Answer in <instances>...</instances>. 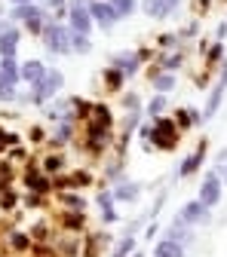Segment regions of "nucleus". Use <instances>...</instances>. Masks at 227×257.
Masks as SVG:
<instances>
[{
	"instance_id": "0eeeda50",
	"label": "nucleus",
	"mask_w": 227,
	"mask_h": 257,
	"mask_svg": "<svg viewBox=\"0 0 227 257\" xmlns=\"http://www.w3.org/2000/svg\"><path fill=\"white\" fill-rule=\"evenodd\" d=\"M175 220H178V223H206V220H209V205H206V202H200V199L184 202Z\"/></svg>"
},
{
	"instance_id": "2eb2a0df",
	"label": "nucleus",
	"mask_w": 227,
	"mask_h": 257,
	"mask_svg": "<svg viewBox=\"0 0 227 257\" xmlns=\"http://www.w3.org/2000/svg\"><path fill=\"white\" fill-rule=\"evenodd\" d=\"M46 74H49V71H46V64L37 61V58H31V61L22 64V80H28V83H37V80H43Z\"/></svg>"
},
{
	"instance_id": "f257e3e1",
	"label": "nucleus",
	"mask_w": 227,
	"mask_h": 257,
	"mask_svg": "<svg viewBox=\"0 0 227 257\" xmlns=\"http://www.w3.org/2000/svg\"><path fill=\"white\" fill-rule=\"evenodd\" d=\"M22 80V64H16V58H4L0 61V98L13 101L16 98V83Z\"/></svg>"
},
{
	"instance_id": "5701e85b",
	"label": "nucleus",
	"mask_w": 227,
	"mask_h": 257,
	"mask_svg": "<svg viewBox=\"0 0 227 257\" xmlns=\"http://www.w3.org/2000/svg\"><path fill=\"white\" fill-rule=\"evenodd\" d=\"M178 119H181V125H197V122H200V113L193 110V107H184V110L178 113Z\"/></svg>"
},
{
	"instance_id": "a878e982",
	"label": "nucleus",
	"mask_w": 227,
	"mask_h": 257,
	"mask_svg": "<svg viewBox=\"0 0 227 257\" xmlns=\"http://www.w3.org/2000/svg\"><path fill=\"white\" fill-rule=\"evenodd\" d=\"M120 83H123V71H117V68H111V71H108V86H114V89H117Z\"/></svg>"
},
{
	"instance_id": "c9c22d12",
	"label": "nucleus",
	"mask_w": 227,
	"mask_h": 257,
	"mask_svg": "<svg viewBox=\"0 0 227 257\" xmlns=\"http://www.w3.org/2000/svg\"><path fill=\"white\" fill-rule=\"evenodd\" d=\"M132 257H141V251H138V254H132Z\"/></svg>"
},
{
	"instance_id": "dca6fc26",
	"label": "nucleus",
	"mask_w": 227,
	"mask_h": 257,
	"mask_svg": "<svg viewBox=\"0 0 227 257\" xmlns=\"http://www.w3.org/2000/svg\"><path fill=\"white\" fill-rule=\"evenodd\" d=\"M138 196H141V184H132V181H123L114 190V199H120V202H135Z\"/></svg>"
},
{
	"instance_id": "4be33fe9",
	"label": "nucleus",
	"mask_w": 227,
	"mask_h": 257,
	"mask_svg": "<svg viewBox=\"0 0 227 257\" xmlns=\"http://www.w3.org/2000/svg\"><path fill=\"white\" fill-rule=\"evenodd\" d=\"M71 43H74L77 52H89V49H92V46H89V34H77V31H71Z\"/></svg>"
},
{
	"instance_id": "a211bd4d",
	"label": "nucleus",
	"mask_w": 227,
	"mask_h": 257,
	"mask_svg": "<svg viewBox=\"0 0 227 257\" xmlns=\"http://www.w3.org/2000/svg\"><path fill=\"white\" fill-rule=\"evenodd\" d=\"M37 16H43V10L40 7H31V4H19L13 10V19H19V22H31V19H37Z\"/></svg>"
},
{
	"instance_id": "ddd939ff",
	"label": "nucleus",
	"mask_w": 227,
	"mask_h": 257,
	"mask_svg": "<svg viewBox=\"0 0 227 257\" xmlns=\"http://www.w3.org/2000/svg\"><path fill=\"white\" fill-rule=\"evenodd\" d=\"M203 159H206V144H200L197 150H193V153L184 159V163H181V172H178V175H181V178H190L193 172H197V169L203 166Z\"/></svg>"
},
{
	"instance_id": "4468645a",
	"label": "nucleus",
	"mask_w": 227,
	"mask_h": 257,
	"mask_svg": "<svg viewBox=\"0 0 227 257\" xmlns=\"http://www.w3.org/2000/svg\"><path fill=\"white\" fill-rule=\"evenodd\" d=\"M154 257H184V245L175 239H160L154 245Z\"/></svg>"
},
{
	"instance_id": "f704fd0d",
	"label": "nucleus",
	"mask_w": 227,
	"mask_h": 257,
	"mask_svg": "<svg viewBox=\"0 0 227 257\" xmlns=\"http://www.w3.org/2000/svg\"><path fill=\"white\" fill-rule=\"evenodd\" d=\"M13 4H31V0H13Z\"/></svg>"
},
{
	"instance_id": "393cba45",
	"label": "nucleus",
	"mask_w": 227,
	"mask_h": 257,
	"mask_svg": "<svg viewBox=\"0 0 227 257\" xmlns=\"http://www.w3.org/2000/svg\"><path fill=\"white\" fill-rule=\"evenodd\" d=\"M28 187H34V190H40V193H43V190H46V181H43V178H37L34 172H28Z\"/></svg>"
},
{
	"instance_id": "2f4dec72",
	"label": "nucleus",
	"mask_w": 227,
	"mask_h": 257,
	"mask_svg": "<svg viewBox=\"0 0 227 257\" xmlns=\"http://www.w3.org/2000/svg\"><path fill=\"white\" fill-rule=\"evenodd\" d=\"M221 49H224L221 43H218V46H212V61H218V58H221Z\"/></svg>"
},
{
	"instance_id": "9d476101",
	"label": "nucleus",
	"mask_w": 227,
	"mask_h": 257,
	"mask_svg": "<svg viewBox=\"0 0 227 257\" xmlns=\"http://www.w3.org/2000/svg\"><path fill=\"white\" fill-rule=\"evenodd\" d=\"M181 7V0H144V13L154 19H169Z\"/></svg>"
},
{
	"instance_id": "c85d7f7f",
	"label": "nucleus",
	"mask_w": 227,
	"mask_h": 257,
	"mask_svg": "<svg viewBox=\"0 0 227 257\" xmlns=\"http://www.w3.org/2000/svg\"><path fill=\"white\" fill-rule=\"evenodd\" d=\"M64 205H71V208H77V211H80V208H83V199H77L74 193H68V196H64Z\"/></svg>"
},
{
	"instance_id": "39448f33",
	"label": "nucleus",
	"mask_w": 227,
	"mask_h": 257,
	"mask_svg": "<svg viewBox=\"0 0 227 257\" xmlns=\"http://www.w3.org/2000/svg\"><path fill=\"white\" fill-rule=\"evenodd\" d=\"M221 187H224L221 172H209L206 181H203V187H200V202H206L209 208H215L221 202Z\"/></svg>"
},
{
	"instance_id": "aec40b11",
	"label": "nucleus",
	"mask_w": 227,
	"mask_h": 257,
	"mask_svg": "<svg viewBox=\"0 0 227 257\" xmlns=\"http://www.w3.org/2000/svg\"><path fill=\"white\" fill-rule=\"evenodd\" d=\"M154 86H157V92H172V89H175V77L163 71V74L154 77Z\"/></svg>"
},
{
	"instance_id": "7ed1b4c3",
	"label": "nucleus",
	"mask_w": 227,
	"mask_h": 257,
	"mask_svg": "<svg viewBox=\"0 0 227 257\" xmlns=\"http://www.w3.org/2000/svg\"><path fill=\"white\" fill-rule=\"evenodd\" d=\"M58 86H61V74H58V71H49L43 80H37V83H34V92H31V101H34V104H43V101H49L52 95L58 92Z\"/></svg>"
},
{
	"instance_id": "6ab92c4d",
	"label": "nucleus",
	"mask_w": 227,
	"mask_h": 257,
	"mask_svg": "<svg viewBox=\"0 0 227 257\" xmlns=\"http://www.w3.org/2000/svg\"><path fill=\"white\" fill-rule=\"evenodd\" d=\"M108 4L114 7V13L123 19V16H132L135 13V0H108Z\"/></svg>"
},
{
	"instance_id": "473e14b6",
	"label": "nucleus",
	"mask_w": 227,
	"mask_h": 257,
	"mask_svg": "<svg viewBox=\"0 0 227 257\" xmlns=\"http://www.w3.org/2000/svg\"><path fill=\"white\" fill-rule=\"evenodd\" d=\"M46 4H49V7H55V10H58V7H64V0H46Z\"/></svg>"
},
{
	"instance_id": "f03ea898",
	"label": "nucleus",
	"mask_w": 227,
	"mask_h": 257,
	"mask_svg": "<svg viewBox=\"0 0 227 257\" xmlns=\"http://www.w3.org/2000/svg\"><path fill=\"white\" fill-rule=\"evenodd\" d=\"M43 40H46V46L55 55H64V52L74 49V43H71V28H64V25H46Z\"/></svg>"
},
{
	"instance_id": "72a5a7b5",
	"label": "nucleus",
	"mask_w": 227,
	"mask_h": 257,
	"mask_svg": "<svg viewBox=\"0 0 227 257\" xmlns=\"http://www.w3.org/2000/svg\"><path fill=\"white\" fill-rule=\"evenodd\" d=\"M221 178H224V184H227V166H224V169H221Z\"/></svg>"
},
{
	"instance_id": "f3484780",
	"label": "nucleus",
	"mask_w": 227,
	"mask_h": 257,
	"mask_svg": "<svg viewBox=\"0 0 227 257\" xmlns=\"http://www.w3.org/2000/svg\"><path fill=\"white\" fill-rule=\"evenodd\" d=\"M166 239H175V242H181V245H187V242H190L193 236H190V230H187V223H178V220H175V223H172V227L166 230Z\"/></svg>"
},
{
	"instance_id": "6e6552de",
	"label": "nucleus",
	"mask_w": 227,
	"mask_h": 257,
	"mask_svg": "<svg viewBox=\"0 0 227 257\" xmlns=\"http://www.w3.org/2000/svg\"><path fill=\"white\" fill-rule=\"evenodd\" d=\"M68 19H71V31H77V34H89V31H92V13H89V7L71 4Z\"/></svg>"
},
{
	"instance_id": "cd10ccee",
	"label": "nucleus",
	"mask_w": 227,
	"mask_h": 257,
	"mask_svg": "<svg viewBox=\"0 0 227 257\" xmlns=\"http://www.w3.org/2000/svg\"><path fill=\"white\" fill-rule=\"evenodd\" d=\"M178 64H181V55H169V58H163V68H166V71L178 68Z\"/></svg>"
},
{
	"instance_id": "423d86ee",
	"label": "nucleus",
	"mask_w": 227,
	"mask_h": 257,
	"mask_svg": "<svg viewBox=\"0 0 227 257\" xmlns=\"http://www.w3.org/2000/svg\"><path fill=\"white\" fill-rule=\"evenodd\" d=\"M224 92H227V61L221 64L218 83H215V89L209 92V98H206V110H203V116H206V119H212V116L218 113V107H221V98H224Z\"/></svg>"
},
{
	"instance_id": "412c9836",
	"label": "nucleus",
	"mask_w": 227,
	"mask_h": 257,
	"mask_svg": "<svg viewBox=\"0 0 227 257\" xmlns=\"http://www.w3.org/2000/svg\"><path fill=\"white\" fill-rule=\"evenodd\" d=\"M99 205L105 208V223H117V220H120L117 211L111 208V196H108V193H102V196H99Z\"/></svg>"
},
{
	"instance_id": "c756f323",
	"label": "nucleus",
	"mask_w": 227,
	"mask_h": 257,
	"mask_svg": "<svg viewBox=\"0 0 227 257\" xmlns=\"http://www.w3.org/2000/svg\"><path fill=\"white\" fill-rule=\"evenodd\" d=\"M46 169H49V172L61 169V159H58V156H49V159H46Z\"/></svg>"
},
{
	"instance_id": "9b49d317",
	"label": "nucleus",
	"mask_w": 227,
	"mask_h": 257,
	"mask_svg": "<svg viewBox=\"0 0 227 257\" xmlns=\"http://www.w3.org/2000/svg\"><path fill=\"white\" fill-rule=\"evenodd\" d=\"M138 52H120V55H114L111 58V68H117V71H123V77H135L138 74Z\"/></svg>"
},
{
	"instance_id": "b1692460",
	"label": "nucleus",
	"mask_w": 227,
	"mask_h": 257,
	"mask_svg": "<svg viewBox=\"0 0 227 257\" xmlns=\"http://www.w3.org/2000/svg\"><path fill=\"white\" fill-rule=\"evenodd\" d=\"M163 107H166V98H163V95H160V98H154V101H150L147 113H150V116H160V113H163Z\"/></svg>"
},
{
	"instance_id": "f8f14e48",
	"label": "nucleus",
	"mask_w": 227,
	"mask_h": 257,
	"mask_svg": "<svg viewBox=\"0 0 227 257\" xmlns=\"http://www.w3.org/2000/svg\"><path fill=\"white\" fill-rule=\"evenodd\" d=\"M16 49H19V31L16 28H0V55L16 58Z\"/></svg>"
},
{
	"instance_id": "bb28decb",
	"label": "nucleus",
	"mask_w": 227,
	"mask_h": 257,
	"mask_svg": "<svg viewBox=\"0 0 227 257\" xmlns=\"http://www.w3.org/2000/svg\"><path fill=\"white\" fill-rule=\"evenodd\" d=\"M10 242H13V248H16V251H25V248H28V239H25L22 233H16V236H13Z\"/></svg>"
},
{
	"instance_id": "7c9ffc66",
	"label": "nucleus",
	"mask_w": 227,
	"mask_h": 257,
	"mask_svg": "<svg viewBox=\"0 0 227 257\" xmlns=\"http://www.w3.org/2000/svg\"><path fill=\"white\" fill-rule=\"evenodd\" d=\"M123 104H126L129 110H141V107H138V101H135V95H126V101H123Z\"/></svg>"
},
{
	"instance_id": "1a4fd4ad",
	"label": "nucleus",
	"mask_w": 227,
	"mask_h": 257,
	"mask_svg": "<svg viewBox=\"0 0 227 257\" xmlns=\"http://www.w3.org/2000/svg\"><path fill=\"white\" fill-rule=\"evenodd\" d=\"M89 13H92V19L99 22L102 28H114V22L120 19V16L114 13V7L105 4V0H92V4H89Z\"/></svg>"
},
{
	"instance_id": "20e7f679",
	"label": "nucleus",
	"mask_w": 227,
	"mask_h": 257,
	"mask_svg": "<svg viewBox=\"0 0 227 257\" xmlns=\"http://www.w3.org/2000/svg\"><path fill=\"white\" fill-rule=\"evenodd\" d=\"M150 138L157 141V147L172 150V147L178 144V128H175V122H172V119H157V122H154V128H150Z\"/></svg>"
}]
</instances>
